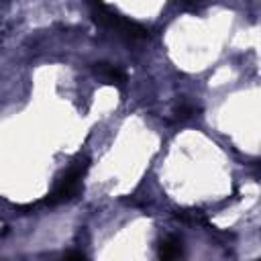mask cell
Segmentation results:
<instances>
[{"instance_id":"obj_1","label":"cell","mask_w":261,"mask_h":261,"mask_svg":"<svg viewBox=\"0 0 261 261\" xmlns=\"http://www.w3.org/2000/svg\"><path fill=\"white\" fill-rule=\"evenodd\" d=\"M86 163H77V165H73L65 175H63V179L59 181V186L55 188V192L43 202V204H59V202H67V200H71L77 192H80V188H82V177H84V173H86Z\"/></svg>"},{"instance_id":"obj_2","label":"cell","mask_w":261,"mask_h":261,"mask_svg":"<svg viewBox=\"0 0 261 261\" xmlns=\"http://www.w3.org/2000/svg\"><path fill=\"white\" fill-rule=\"evenodd\" d=\"M181 255V239L177 237H167L159 245V257L161 259H175Z\"/></svg>"},{"instance_id":"obj_3","label":"cell","mask_w":261,"mask_h":261,"mask_svg":"<svg viewBox=\"0 0 261 261\" xmlns=\"http://www.w3.org/2000/svg\"><path fill=\"white\" fill-rule=\"evenodd\" d=\"M96 71L98 73H102L110 84H116V86H122L124 82H126V75L118 69V67H114V65H108V63H98V67H96Z\"/></svg>"}]
</instances>
